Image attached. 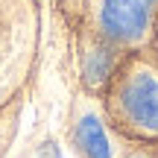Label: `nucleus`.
Wrapping results in <instances>:
<instances>
[{
	"label": "nucleus",
	"instance_id": "nucleus-1",
	"mask_svg": "<svg viewBox=\"0 0 158 158\" xmlns=\"http://www.w3.org/2000/svg\"><path fill=\"white\" fill-rule=\"evenodd\" d=\"M158 0H102L100 27L111 41H138L149 27Z\"/></svg>",
	"mask_w": 158,
	"mask_h": 158
},
{
	"label": "nucleus",
	"instance_id": "nucleus-2",
	"mask_svg": "<svg viewBox=\"0 0 158 158\" xmlns=\"http://www.w3.org/2000/svg\"><path fill=\"white\" fill-rule=\"evenodd\" d=\"M123 111L138 129L158 132V79L152 73H138L126 82L123 94Z\"/></svg>",
	"mask_w": 158,
	"mask_h": 158
},
{
	"label": "nucleus",
	"instance_id": "nucleus-3",
	"mask_svg": "<svg viewBox=\"0 0 158 158\" xmlns=\"http://www.w3.org/2000/svg\"><path fill=\"white\" fill-rule=\"evenodd\" d=\"M76 143L85 152V158H111V147H108V138L102 123L94 114H85L76 126Z\"/></svg>",
	"mask_w": 158,
	"mask_h": 158
},
{
	"label": "nucleus",
	"instance_id": "nucleus-4",
	"mask_svg": "<svg viewBox=\"0 0 158 158\" xmlns=\"http://www.w3.org/2000/svg\"><path fill=\"white\" fill-rule=\"evenodd\" d=\"M108 68H111V56L106 50H94L85 62V76H88L91 85H100L102 79L108 76Z\"/></svg>",
	"mask_w": 158,
	"mask_h": 158
},
{
	"label": "nucleus",
	"instance_id": "nucleus-5",
	"mask_svg": "<svg viewBox=\"0 0 158 158\" xmlns=\"http://www.w3.org/2000/svg\"><path fill=\"white\" fill-rule=\"evenodd\" d=\"M38 158H62V152H59L56 143H44V147L38 149Z\"/></svg>",
	"mask_w": 158,
	"mask_h": 158
}]
</instances>
